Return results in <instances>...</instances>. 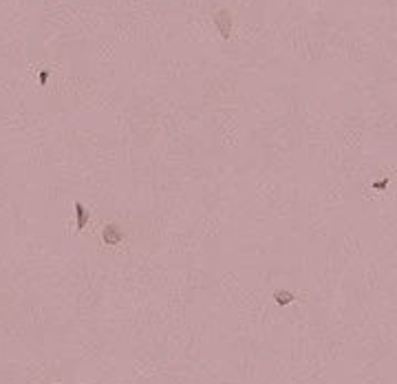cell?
<instances>
[{"label":"cell","mask_w":397,"mask_h":384,"mask_svg":"<svg viewBox=\"0 0 397 384\" xmlns=\"http://www.w3.org/2000/svg\"><path fill=\"white\" fill-rule=\"evenodd\" d=\"M276 300H278L280 305L291 303V300H294V294H289V291H276Z\"/></svg>","instance_id":"cell-1"}]
</instances>
